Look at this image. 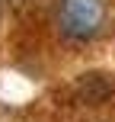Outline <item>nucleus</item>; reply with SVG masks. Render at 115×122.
Listing matches in <instances>:
<instances>
[{
    "label": "nucleus",
    "instance_id": "obj_1",
    "mask_svg": "<svg viewBox=\"0 0 115 122\" xmlns=\"http://www.w3.org/2000/svg\"><path fill=\"white\" fill-rule=\"evenodd\" d=\"M102 19H106L102 0H61L58 6V26L74 42H86V39L99 36Z\"/></svg>",
    "mask_w": 115,
    "mask_h": 122
}]
</instances>
